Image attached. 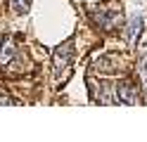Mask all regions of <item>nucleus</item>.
I'll return each mask as SVG.
<instances>
[{
	"instance_id": "nucleus-1",
	"label": "nucleus",
	"mask_w": 147,
	"mask_h": 142,
	"mask_svg": "<svg viewBox=\"0 0 147 142\" xmlns=\"http://www.w3.org/2000/svg\"><path fill=\"white\" fill-rule=\"evenodd\" d=\"M74 57H76V50H74V38H69V40H64L62 45L55 47V52H52V76H55L57 81H62L64 76L71 71Z\"/></svg>"
},
{
	"instance_id": "nucleus-2",
	"label": "nucleus",
	"mask_w": 147,
	"mask_h": 142,
	"mask_svg": "<svg viewBox=\"0 0 147 142\" xmlns=\"http://www.w3.org/2000/svg\"><path fill=\"white\" fill-rule=\"evenodd\" d=\"M114 92H116V102H123V104H138L140 102V92L131 81H119L114 85Z\"/></svg>"
},
{
	"instance_id": "nucleus-3",
	"label": "nucleus",
	"mask_w": 147,
	"mask_h": 142,
	"mask_svg": "<svg viewBox=\"0 0 147 142\" xmlns=\"http://www.w3.org/2000/svg\"><path fill=\"white\" fill-rule=\"evenodd\" d=\"M93 22L100 26V28H114L116 24L123 22V14L119 12V9H102V12H95L93 14Z\"/></svg>"
},
{
	"instance_id": "nucleus-4",
	"label": "nucleus",
	"mask_w": 147,
	"mask_h": 142,
	"mask_svg": "<svg viewBox=\"0 0 147 142\" xmlns=\"http://www.w3.org/2000/svg\"><path fill=\"white\" fill-rule=\"evenodd\" d=\"M14 59H17V47L10 38H5L3 45H0V69H7Z\"/></svg>"
},
{
	"instance_id": "nucleus-5",
	"label": "nucleus",
	"mask_w": 147,
	"mask_h": 142,
	"mask_svg": "<svg viewBox=\"0 0 147 142\" xmlns=\"http://www.w3.org/2000/svg\"><path fill=\"white\" fill-rule=\"evenodd\" d=\"M142 26H145L142 17H133L131 22H128V26H126V43L128 45H135V38H138V33L142 31Z\"/></svg>"
},
{
	"instance_id": "nucleus-6",
	"label": "nucleus",
	"mask_w": 147,
	"mask_h": 142,
	"mask_svg": "<svg viewBox=\"0 0 147 142\" xmlns=\"http://www.w3.org/2000/svg\"><path fill=\"white\" fill-rule=\"evenodd\" d=\"M31 3L33 0H12V7H14L17 14H26L31 9Z\"/></svg>"
},
{
	"instance_id": "nucleus-7",
	"label": "nucleus",
	"mask_w": 147,
	"mask_h": 142,
	"mask_svg": "<svg viewBox=\"0 0 147 142\" xmlns=\"http://www.w3.org/2000/svg\"><path fill=\"white\" fill-rule=\"evenodd\" d=\"M138 73H140V78H142V85L147 88V52L138 59Z\"/></svg>"
},
{
	"instance_id": "nucleus-8",
	"label": "nucleus",
	"mask_w": 147,
	"mask_h": 142,
	"mask_svg": "<svg viewBox=\"0 0 147 142\" xmlns=\"http://www.w3.org/2000/svg\"><path fill=\"white\" fill-rule=\"evenodd\" d=\"M3 104H17V100L10 97V95H0V107H3Z\"/></svg>"
}]
</instances>
